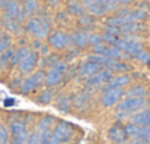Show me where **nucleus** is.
<instances>
[{"instance_id": "nucleus-4", "label": "nucleus", "mask_w": 150, "mask_h": 144, "mask_svg": "<svg viewBox=\"0 0 150 144\" xmlns=\"http://www.w3.org/2000/svg\"><path fill=\"white\" fill-rule=\"evenodd\" d=\"M25 30H27V32L33 34L37 40H43L49 35L50 25L47 21H44V18H31L27 21Z\"/></svg>"}, {"instance_id": "nucleus-3", "label": "nucleus", "mask_w": 150, "mask_h": 144, "mask_svg": "<svg viewBox=\"0 0 150 144\" xmlns=\"http://www.w3.org/2000/svg\"><path fill=\"white\" fill-rule=\"evenodd\" d=\"M124 129L127 137H131L132 144H150V125L138 126L134 124H128Z\"/></svg>"}, {"instance_id": "nucleus-1", "label": "nucleus", "mask_w": 150, "mask_h": 144, "mask_svg": "<svg viewBox=\"0 0 150 144\" xmlns=\"http://www.w3.org/2000/svg\"><path fill=\"white\" fill-rule=\"evenodd\" d=\"M147 104H149V102L146 100V97H143V99H140V97H125L122 102H119L116 104V118L124 119V118L132 116L134 113L146 109Z\"/></svg>"}, {"instance_id": "nucleus-8", "label": "nucleus", "mask_w": 150, "mask_h": 144, "mask_svg": "<svg viewBox=\"0 0 150 144\" xmlns=\"http://www.w3.org/2000/svg\"><path fill=\"white\" fill-rule=\"evenodd\" d=\"M110 78H112V71L103 68L99 72H96L94 75H91V77L87 78L86 85H87V88H97V87H100L103 84H108Z\"/></svg>"}, {"instance_id": "nucleus-29", "label": "nucleus", "mask_w": 150, "mask_h": 144, "mask_svg": "<svg viewBox=\"0 0 150 144\" xmlns=\"http://www.w3.org/2000/svg\"><path fill=\"white\" fill-rule=\"evenodd\" d=\"M56 107H57L59 110H62V112H68V109H69V100H68L66 97H60V99H57V102H56Z\"/></svg>"}, {"instance_id": "nucleus-31", "label": "nucleus", "mask_w": 150, "mask_h": 144, "mask_svg": "<svg viewBox=\"0 0 150 144\" xmlns=\"http://www.w3.org/2000/svg\"><path fill=\"white\" fill-rule=\"evenodd\" d=\"M88 41H90V44L94 47V46H99V44H102V43H105L103 41V38H102V35H99V34H88Z\"/></svg>"}, {"instance_id": "nucleus-12", "label": "nucleus", "mask_w": 150, "mask_h": 144, "mask_svg": "<svg viewBox=\"0 0 150 144\" xmlns=\"http://www.w3.org/2000/svg\"><path fill=\"white\" fill-rule=\"evenodd\" d=\"M118 16L122 19V22H124V25H125V24H128V22H138V21L146 19L147 13H146L144 11H141V9H134V11H131V9H124V11L118 12Z\"/></svg>"}, {"instance_id": "nucleus-17", "label": "nucleus", "mask_w": 150, "mask_h": 144, "mask_svg": "<svg viewBox=\"0 0 150 144\" xmlns=\"http://www.w3.org/2000/svg\"><path fill=\"white\" fill-rule=\"evenodd\" d=\"M131 124L138 125V126H144V125H150V110L143 109L137 113H134L131 116Z\"/></svg>"}, {"instance_id": "nucleus-26", "label": "nucleus", "mask_w": 150, "mask_h": 144, "mask_svg": "<svg viewBox=\"0 0 150 144\" xmlns=\"http://www.w3.org/2000/svg\"><path fill=\"white\" fill-rule=\"evenodd\" d=\"M12 56H13V50L12 49H8L3 53H0V68H5L9 63V60L12 59Z\"/></svg>"}, {"instance_id": "nucleus-33", "label": "nucleus", "mask_w": 150, "mask_h": 144, "mask_svg": "<svg viewBox=\"0 0 150 144\" xmlns=\"http://www.w3.org/2000/svg\"><path fill=\"white\" fill-rule=\"evenodd\" d=\"M80 25L83 27V28H88V27H91L93 25V18L91 16H87V15H83V16H80Z\"/></svg>"}, {"instance_id": "nucleus-20", "label": "nucleus", "mask_w": 150, "mask_h": 144, "mask_svg": "<svg viewBox=\"0 0 150 144\" xmlns=\"http://www.w3.org/2000/svg\"><path fill=\"white\" fill-rule=\"evenodd\" d=\"M108 135H109L110 141H113V143H116V144L124 143V141H125V138H127L125 129H121L119 126H113V128H110Z\"/></svg>"}, {"instance_id": "nucleus-9", "label": "nucleus", "mask_w": 150, "mask_h": 144, "mask_svg": "<svg viewBox=\"0 0 150 144\" xmlns=\"http://www.w3.org/2000/svg\"><path fill=\"white\" fill-rule=\"evenodd\" d=\"M11 134L13 138V144H27V140L30 137L25 125L19 121H13L11 124Z\"/></svg>"}, {"instance_id": "nucleus-6", "label": "nucleus", "mask_w": 150, "mask_h": 144, "mask_svg": "<svg viewBox=\"0 0 150 144\" xmlns=\"http://www.w3.org/2000/svg\"><path fill=\"white\" fill-rule=\"evenodd\" d=\"M65 72H66V63H63V62H57L53 66H50V69L46 74V78H44L46 85H49V87L57 85L63 80Z\"/></svg>"}, {"instance_id": "nucleus-19", "label": "nucleus", "mask_w": 150, "mask_h": 144, "mask_svg": "<svg viewBox=\"0 0 150 144\" xmlns=\"http://www.w3.org/2000/svg\"><path fill=\"white\" fill-rule=\"evenodd\" d=\"M129 81H131V78H129L128 75H125V74H119V75H116V77H112V78L109 80V83L106 84V87L122 88V87H125L127 84H129Z\"/></svg>"}, {"instance_id": "nucleus-14", "label": "nucleus", "mask_w": 150, "mask_h": 144, "mask_svg": "<svg viewBox=\"0 0 150 144\" xmlns=\"http://www.w3.org/2000/svg\"><path fill=\"white\" fill-rule=\"evenodd\" d=\"M37 60H38V54H37L34 50H31V52L18 63L19 72H22V74H28V72H31V71L35 68Z\"/></svg>"}, {"instance_id": "nucleus-22", "label": "nucleus", "mask_w": 150, "mask_h": 144, "mask_svg": "<svg viewBox=\"0 0 150 144\" xmlns=\"http://www.w3.org/2000/svg\"><path fill=\"white\" fill-rule=\"evenodd\" d=\"M146 96H147V88L143 87V85H134L125 93V97H140V99H143Z\"/></svg>"}, {"instance_id": "nucleus-23", "label": "nucleus", "mask_w": 150, "mask_h": 144, "mask_svg": "<svg viewBox=\"0 0 150 144\" xmlns=\"http://www.w3.org/2000/svg\"><path fill=\"white\" fill-rule=\"evenodd\" d=\"M22 9H24L25 16H33L38 11V2L37 0H25Z\"/></svg>"}, {"instance_id": "nucleus-38", "label": "nucleus", "mask_w": 150, "mask_h": 144, "mask_svg": "<svg viewBox=\"0 0 150 144\" xmlns=\"http://www.w3.org/2000/svg\"><path fill=\"white\" fill-rule=\"evenodd\" d=\"M3 37H5V35H3V34H2V31H0V40H2V38H3Z\"/></svg>"}, {"instance_id": "nucleus-36", "label": "nucleus", "mask_w": 150, "mask_h": 144, "mask_svg": "<svg viewBox=\"0 0 150 144\" xmlns=\"http://www.w3.org/2000/svg\"><path fill=\"white\" fill-rule=\"evenodd\" d=\"M11 0H0V9H6Z\"/></svg>"}, {"instance_id": "nucleus-25", "label": "nucleus", "mask_w": 150, "mask_h": 144, "mask_svg": "<svg viewBox=\"0 0 150 144\" xmlns=\"http://www.w3.org/2000/svg\"><path fill=\"white\" fill-rule=\"evenodd\" d=\"M138 30H140L138 22H128V24H125V25L119 27V32H121V34H124V35L134 34V32H137Z\"/></svg>"}, {"instance_id": "nucleus-11", "label": "nucleus", "mask_w": 150, "mask_h": 144, "mask_svg": "<svg viewBox=\"0 0 150 144\" xmlns=\"http://www.w3.org/2000/svg\"><path fill=\"white\" fill-rule=\"evenodd\" d=\"M44 78H46V74H44L43 71L35 72V74H33L31 77H28L27 80L22 81V84H21V91H22L24 94H27V93L35 90L41 83H44Z\"/></svg>"}, {"instance_id": "nucleus-34", "label": "nucleus", "mask_w": 150, "mask_h": 144, "mask_svg": "<svg viewBox=\"0 0 150 144\" xmlns=\"http://www.w3.org/2000/svg\"><path fill=\"white\" fill-rule=\"evenodd\" d=\"M9 47H11V38L9 37H3L2 40H0V53H3Z\"/></svg>"}, {"instance_id": "nucleus-15", "label": "nucleus", "mask_w": 150, "mask_h": 144, "mask_svg": "<svg viewBox=\"0 0 150 144\" xmlns=\"http://www.w3.org/2000/svg\"><path fill=\"white\" fill-rule=\"evenodd\" d=\"M100 69H102V66H100L99 63L91 62V60H87L86 63H83V65L80 66V69H78V75H80V77H86V78H88V77L94 75L96 72H99Z\"/></svg>"}, {"instance_id": "nucleus-5", "label": "nucleus", "mask_w": 150, "mask_h": 144, "mask_svg": "<svg viewBox=\"0 0 150 144\" xmlns=\"http://www.w3.org/2000/svg\"><path fill=\"white\" fill-rule=\"evenodd\" d=\"M71 137H72V128H71V125L66 124V122H59V124L53 128V131H52V134H50V137H49L47 144H62V143H68Z\"/></svg>"}, {"instance_id": "nucleus-21", "label": "nucleus", "mask_w": 150, "mask_h": 144, "mask_svg": "<svg viewBox=\"0 0 150 144\" xmlns=\"http://www.w3.org/2000/svg\"><path fill=\"white\" fill-rule=\"evenodd\" d=\"M66 9L71 15L74 16H83L84 15V9H83V5L78 2V0H69L68 5H66Z\"/></svg>"}, {"instance_id": "nucleus-32", "label": "nucleus", "mask_w": 150, "mask_h": 144, "mask_svg": "<svg viewBox=\"0 0 150 144\" xmlns=\"http://www.w3.org/2000/svg\"><path fill=\"white\" fill-rule=\"evenodd\" d=\"M8 141H9V132L6 126L0 125V144H8Z\"/></svg>"}, {"instance_id": "nucleus-24", "label": "nucleus", "mask_w": 150, "mask_h": 144, "mask_svg": "<svg viewBox=\"0 0 150 144\" xmlns=\"http://www.w3.org/2000/svg\"><path fill=\"white\" fill-rule=\"evenodd\" d=\"M31 50L30 49H27V47H21V49H18L16 52H13V56H12V59H11V63L12 65H18L28 53H30Z\"/></svg>"}, {"instance_id": "nucleus-2", "label": "nucleus", "mask_w": 150, "mask_h": 144, "mask_svg": "<svg viewBox=\"0 0 150 144\" xmlns=\"http://www.w3.org/2000/svg\"><path fill=\"white\" fill-rule=\"evenodd\" d=\"M81 3L94 16H102L106 12H112L119 6L118 0H81Z\"/></svg>"}, {"instance_id": "nucleus-30", "label": "nucleus", "mask_w": 150, "mask_h": 144, "mask_svg": "<svg viewBox=\"0 0 150 144\" xmlns=\"http://www.w3.org/2000/svg\"><path fill=\"white\" fill-rule=\"evenodd\" d=\"M135 59L137 60H140L141 63H144V65H149L150 63V53L149 52H146L144 49L141 50V52H138V54L135 56Z\"/></svg>"}, {"instance_id": "nucleus-10", "label": "nucleus", "mask_w": 150, "mask_h": 144, "mask_svg": "<svg viewBox=\"0 0 150 144\" xmlns=\"http://www.w3.org/2000/svg\"><path fill=\"white\" fill-rule=\"evenodd\" d=\"M25 13L24 9L21 8V5L16 2V0H11L8 8L5 9V21H18L19 24L24 21Z\"/></svg>"}, {"instance_id": "nucleus-28", "label": "nucleus", "mask_w": 150, "mask_h": 144, "mask_svg": "<svg viewBox=\"0 0 150 144\" xmlns=\"http://www.w3.org/2000/svg\"><path fill=\"white\" fill-rule=\"evenodd\" d=\"M52 97H53V96H52V91H50V90H44V91L40 93V96L37 97V100H38V103L47 104V103H50Z\"/></svg>"}, {"instance_id": "nucleus-35", "label": "nucleus", "mask_w": 150, "mask_h": 144, "mask_svg": "<svg viewBox=\"0 0 150 144\" xmlns=\"http://www.w3.org/2000/svg\"><path fill=\"white\" fill-rule=\"evenodd\" d=\"M27 144H38V134H37V132H33V134L28 137Z\"/></svg>"}, {"instance_id": "nucleus-7", "label": "nucleus", "mask_w": 150, "mask_h": 144, "mask_svg": "<svg viewBox=\"0 0 150 144\" xmlns=\"http://www.w3.org/2000/svg\"><path fill=\"white\" fill-rule=\"evenodd\" d=\"M125 96V91L122 88H116V87H106L103 90L102 94V104L105 107H112L115 104L119 103V100Z\"/></svg>"}, {"instance_id": "nucleus-13", "label": "nucleus", "mask_w": 150, "mask_h": 144, "mask_svg": "<svg viewBox=\"0 0 150 144\" xmlns=\"http://www.w3.org/2000/svg\"><path fill=\"white\" fill-rule=\"evenodd\" d=\"M72 41H71V37H68L65 32H62V31H56V32H53L50 37H49V44L53 47V49H65V47H68L69 44H71Z\"/></svg>"}, {"instance_id": "nucleus-39", "label": "nucleus", "mask_w": 150, "mask_h": 144, "mask_svg": "<svg viewBox=\"0 0 150 144\" xmlns=\"http://www.w3.org/2000/svg\"><path fill=\"white\" fill-rule=\"evenodd\" d=\"M124 144H132V143H124Z\"/></svg>"}, {"instance_id": "nucleus-27", "label": "nucleus", "mask_w": 150, "mask_h": 144, "mask_svg": "<svg viewBox=\"0 0 150 144\" xmlns=\"http://www.w3.org/2000/svg\"><path fill=\"white\" fill-rule=\"evenodd\" d=\"M5 27H6L8 31H11L13 34H19V31H21V27H19L18 21H5Z\"/></svg>"}, {"instance_id": "nucleus-18", "label": "nucleus", "mask_w": 150, "mask_h": 144, "mask_svg": "<svg viewBox=\"0 0 150 144\" xmlns=\"http://www.w3.org/2000/svg\"><path fill=\"white\" fill-rule=\"evenodd\" d=\"M88 103H90V93L88 91H80L77 96L74 97V102H72L74 107H77L80 110L86 109L88 106Z\"/></svg>"}, {"instance_id": "nucleus-16", "label": "nucleus", "mask_w": 150, "mask_h": 144, "mask_svg": "<svg viewBox=\"0 0 150 144\" xmlns=\"http://www.w3.org/2000/svg\"><path fill=\"white\" fill-rule=\"evenodd\" d=\"M88 34L90 32H86V31H77V32H72L69 37H71V41L74 46H77V47H87L90 44L88 41Z\"/></svg>"}, {"instance_id": "nucleus-37", "label": "nucleus", "mask_w": 150, "mask_h": 144, "mask_svg": "<svg viewBox=\"0 0 150 144\" xmlns=\"http://www.w3.org/2000/svg\"><path fill=\"white\" fill-rule=\"evenodd\" d=\"M57 3V0H50V5H56Z\"/></svg>"}]
</instances>
